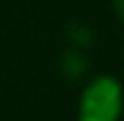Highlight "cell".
I'll use <instances>...</instances> for the list:
<instances>
[{
    "instance_id": "cell-1",
    "label": "cell",
    "mask_w": 124,
    "mask_h": 121,
    "mask_svg": "<svg viewBox=\"0 0 124 121\" xmlns=\"http://www.w3.org/2000/svg\"><path fill=\"white\" fill-rule=\"evenodd\" d=\"M124 107V94L116 77L102 74L85 85L80 96L77 121H119Z\"/></svg>"
},
{
    "instance_id": "cell-2",
    "label": "cell",
    "mask_w": 124,
    "mask_h": 121,
    "mask_svg": "<svg viewBox=\"0 0 124 121\" xmlns=\"http://www.w3.org/2000/svg\"><path fill=\"white\" fill-rule=\"evenodd\" d=\"M110 6H113V14H116V19L124 25V0H110Z\"/></svg>"
}]
</instances>
